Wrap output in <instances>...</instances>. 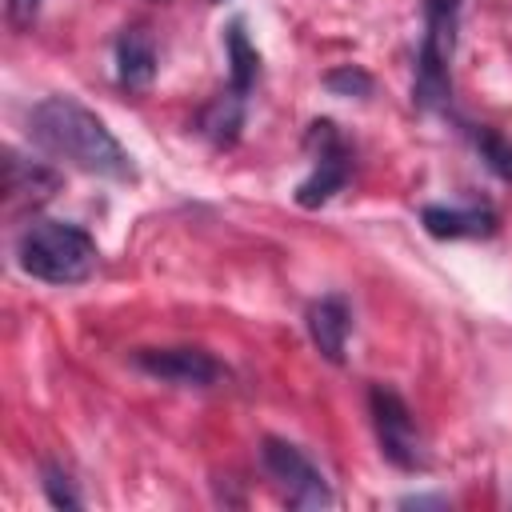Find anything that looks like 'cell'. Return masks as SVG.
<instances>
[{"instance_id":"6","label":"cell","mask_w":512,"mask_h":512,"mask_svg":"<svg viewBox=\"0 0 512 512\" xmlns=\"http://www.w3.org/2000/svg\"><path fill=\"white\" fill-rule=\"evenodd\" d=\"M132 364L176 388H212L224 376L220 360L208 356L204 348H136Z\"/></svg>"},{"instance_id":"12","label":"cell","mask_w":512,"mask_h":512,"mask_svg":"<svg viewBox=\"0 0 512 512\" xmlns=\"http://www.w3.org/2000/svg\"><path fill=\"white\" fill-rule=\"evenodd\" d=\"M228 64H232V92L248 96L252 84H256V76H260V52L248 44L240 20L228 28Z\"/></svg>"},{"instance_id":"15","label":"cell","mask_w":512,"mask_h":512,"mask_svg":"<svg viewBox=\"0 0 512 512\" xmlns=\"http://www.w3.org/2000/svg\"><path fill=\"white\" fill-rule=\"evenodd\" d=\"M324 88L332 92V96H372V76L364 72V68H356V64H344V68H332L328 76H324Z\"/></svg>"},{"instance_id":"17","label":"cell","mask_w":512,"mask_h":512,"mask_svg":"<svg viewBox=\"0 0 512 512\" xmlns=\"http://www.w3.org/2000/svg\"><path fill=\"white\" fill-rule=\"evenodd\" d=\"M404 508H444V496H404Z\"/></svg>"},{"instance_id":"11","label":"cell","mask_w":512,"mask_h":512,"mask_svg":"<svg viewBox=\"0 0 512 512\" xmlns=\"http://www.w3.org/2000/svg\"><path fill=\"white\" fill-rule=\"evenodd\" d=\"M244 128V96L240 92H220L204 112H200V132L216 148H232Z\"/></svg>"},{"instance_id":"13","label":"cell","mask_w":512,"mask_h":512,"mask_svg":"<svg viewBox=\"0 0 512 512\" xmlns=\"http://www.w3.org/2000/svg\"><path fill=\"white\" fill-rule=\"evenodd\" d=\"M472 140H476L480 156L488 160V168H492L500 180H512V140H504V136L492 132V128H476Z\"/></svg>"},{"instance_id":"7","label":"cell","mask_w":512,"mask_h":512,"mask_svg":"<svg viewBox=\"0 0 512 512\" xmlns=\"http://www.w3.org/2000/svg\"><path fill=\"white\" fill-rule=\"evenodd\" d=\"M4 168H8V212H24V208H40L44 200H52V192L60 188V176L36 160H24L20 152H4Z\"/></svg>"},{"instance_id":"5","label":"cell","mask_w":512,"mask_h":512,"mask_svg":"<svg viewBox=\"0 0 512 512\" xmlns=\"http://www.w3.org/2000/svg\"><path fill=\"white\" fill-rule=\"evenodd\" d=\"M304 148L312 152L316 168H312L308 180H300L296 204L300 208H320V204H328L348 184V176H352V152H348V144H344V136H340V128L332 120H312L308 124V136H304Z\"/></svg>"},{"instance_id":"18","label":"cell","mask_w":512,"mask_h":512,"mask_svg":"<svg viewBox=\"0 0 512 512\" xmlns=\"http://www.w3.org/2000/svg\"><path fill=\"white\" fill-rule=\"evenodd\" d=\"M432 4H444V8H460L464 0H424V8H432Z\"/></svg>"},{"instance_id":"3","label":"cell","mask_w":512,"mask_h":512,"mask_svg":"<svg viewBox=\"0 0 512 512\" xmlns=\"http://www.w3.org/2000/svg\"><path fill=\"white\" fill-rule=\"evenodd\" d=\"M368 408H372V428H376V440H380L384 460L396 464L400 472H424V468H428L424 440H420L416 416H412V408L400 400V392H392V388H384V384H372Z\"/></svg>"},{"instance_id":"4","label":"cell","mask_w":512,"mask_h":512,"mask_svg":"<svg viewBox=\"0 0 512 512\" xmlns=\"http://www.w3.org/2000/svg\"><path fill=\"white\" fill-rule=\"evenodd\" d=\"M260 460L292 508H332L336 496H332L324 472L304 456V448H296L292 440H280V436H264Z\"/></svg>"},{"instance_id":"1","label":"cell","mask_w":512,"mask_h":512,"mask_svg":"<svg viewBox=\"0 0 512 512\" xmlns=\"http://www.w3.org/2000/svg\"><path fill=\"white\" fill-rule=\"evenodd\" d=\"M28 132L48 156H56L80 172H92L104 180H132L136 176L124 144L108 132V124L96 112H88L72 96L40 100L28 116Z\"/></svg>"},{"instance_id":"9","label":"cell","mask_w":512,"mask_h":512,"mask_svg":"<svg viewBox=\"0 0 512 512\" xmlns=\"http://www.w3.org/2000/svg\"><path fill=\"white\" fill-rule=\"evenodd\" d=\"M348 328H352V312L344 304V296H320L308 308V336L320 348L324 360L340 364L344 360V344H348Z\"/></svg>"},{"instance_id":"10","label":"cell","mask_w":512,"mask_h":512,"mask_svg":"<svg viewBox=\"0 0 512 512\" xmlns=\"http://www.w3.org/2000/svg\"><path fill=\"white\" fill-rule=\"evenodd\" d=\"M156 76V44L144 28H124L116 40V80L124 88H148Z\"/></svg>"},{"instance_id":"14","label":"cell","mask_w":512,"mask_h":512,"mask_svg":"<svg viewBox=\"0 0 512 512\" xmlns=\"http://www.w3.org/2000/svg\"><path fill=\"white\" fill-rule=\"evenodd\" d=\"M40 476H44L40 484H44V496H48L52 508H80V504H84L80 492H76V484H72V476H68L60 464H44Z\"/></svg>"},{"instance_id":"8","label":"cell","mask_w":512,"mask_h":512,"mask_svg":"<svg viewBox=\"0 0 512 512\" xmlns=\"http://www.w3.org/2000/svg\"><path fill=\"white\" fill-rule=\"evenodd\" d=\"M428 236L436 240H460V236H492L496 232V212L488 204H468V208H448V204H428L420 212Z\"/></svg>"},{"instance_id":"2","label":"cell","mask_w":512,"mask_h":512,"mask_svg":"<svg viewBox=\"0 0 512 512\" xmlns=\"http://www.w3.org/2000/svg\"><path fill=\"white\" fill-rule=\"evenodd\" d=\"M16 264L44 284H80L96 272V240L60 220H32L16 240Z\"/></svg>"},{"instance_id":"16","label":"cell","mask_w":512,"mask_h":512,"mask_svg":"<svg viewBox=\"0 0 512 512\" xmlns=\"http://www.w3.org/2000/svg\"><path fill=\"white\" fill-rule=\"evenodd\" d=\"M36 12H40V0H8V20L16 28H28L36 20Z\"/></svg>"}]
</instances>
